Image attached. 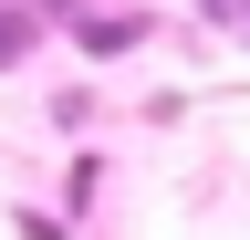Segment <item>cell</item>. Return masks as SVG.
I'll use <instances>...</instances> for the list:
<instances>
[{
	"mask_svg": "<svg viewBox=\"0 0 250 240\" xmlns=\"http://www.w3.org/2000/svg\"><path fill=\"white\" fill-rule=\"evenodd\" d=\"M62 42L94 52V63H125L136 42H156V11H73V21H62Z\"/></svg>",
	"mask_w": 250,
	"mask_h": 240,
	"instance_id": "obj_1",
	"label": "cell"
},
{
	"mask_svg": "<svg viewBox=\"0 0 250 240\" xmlns=\"http://www.w3.org/2000/svg\"><path fill=\"white\" fill-rule=\"evenodd\" d=\"M42 42H52V32H42V11H31V0H0V73H21Z\"/></svg>",
	"mask_w": 250,
	"mask_h": 240,
	"instance_id": "obj_2",
	"label": "cell"
},
{
	"mask_svg": "<svg viewBox=\"0 0 250 240\" xmlns=\"http://www.w3.org/2000/svg\"><path fill=\"white\" fill-rule=\"evenodd\" d=\"M104 177H115V167H104V157L83 146V157H73V177H62V230H83V219H94V198H104Z\"/></svg>",
	"mask_w": 250,
	"mask_h": 240,
	"instance_id": "obj_3",
	"label": "cell"
},
{
	"mask_svg": "<svg viewBox=\"0 0 250 240\" xmlns=\"http://www.w3.org/2000/svg\"><path fill=\"white\" fill-rule=\"evenodd\" d=\"M42 126H52V136H83V126H94V84H62V94H42Z\"/></svg>",
	"mask_w": 250,
	"mask_h": 240,
	"instance_id": "obj_4",
	"label": "cell"
},
{
	"mask_svg": "<svg viewBox=\"0 0 250 240\" xmlns=\"http://www.w3.org/2000/svg\"><path fill=\"white\" fill-rule=\"evenodd\" d=\"M198 21H208V32H229V42H250V0H198Z\"/></svg>",
	"mask_w": 250,
	"mask_h": 240,
	"instance_id": "obj_5",
	"label": "cell"
},
{
	"mask_svg": "<svg viewBox=\"0 0 250 240\" xmlns=\"http://www.w3.org/2000/svg\"><path fill=\"white\" fill-rule=\"evenodd\" d=\"M11 230H21V240H73V230L52 219V209H11Z\"/></svg>",
	"mask_w": 250,
	"mask_h": 240,
	"instance_id": "obj_6",
	"label": "cell"
}]
</instances>
